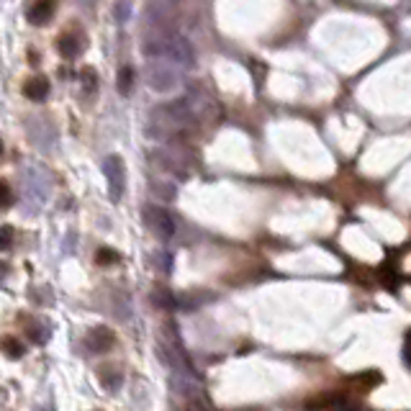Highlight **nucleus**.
I'll use <instances>...</instances> for the list:
<instances>
[{
  "instance_id": "obj_1",
  "label": "nucleus",
  "mask_w": 411,
  "mask_h": 411,
  "mask_svg": "<svg viewBox=\"0 0 411 411\" xmlns=\"http://www.w3.org/2000/svg\"><path fill=\"white\" fill-rule=\"evenodd\" d=\"M142 52L152 59H170L175 67H183V70H193L196 67V52H193L191 42L185 36H155V39H147L142 47Z\"/></svg>"
},
{
  "instance_id": "obj_2",
  "label": "nucleus",
  "mask_w": 411,
  "mask_h": 411,
  "mask_svg": "<svg viewBox=\"0 0 411 411\" xmlns=\"http://www.w3.org/2000/svg\"><path fill=\"white\" fill-rule=\"evenodd\" d=\"M49 196V175L44 167H26L23 172V206L29 213H39Z\"/></svg>"
},
{
  "instance_id": "obj_3",
  "label": "nucleus",
  "mask_w": 411,
  "mask_h": 411,
  "mask_svg": "<svg viewBox=\"0 0 411 411\" xmlns=\"http://www.w3.org/2000/svg\"><path fill=\"white\" fill-rule=\"evenodd\" d=\"M144 80H147V85L157 93H170L180 85V75H177L175 67H170L167 62H160V59L147 64Z\"/></svg>"
},
{
  "instance_id": "obj_4",
  "label": "nucleus",
  "mask_w": 411,
  "mask_h": 411,
  "mask_svg": "<svg viewBox=\"0 0 411 411\" xmlns=\"http://www.w3.org/2000/svg\"><path fill=\"white\" fill-rule=\"evenodd\" d=\"M103 175L108 180V196L114 203H119L124 198V191H126V167H124V160L119 155H111L103 160Z\"/></svg>"
},
{
  "instance_id": "obj_5",
  "label": "nucleus",
  "mask_w": 411,
  "mask_h": 411,
  "mask_svg": "<svg viewBox=\"0 0 411 411\" xmlns=\"http://www.w3.org/2000/svg\"><path fill=\"white\" fill-rule=\"evenodd\" d=\"M170 388L177 398H183L185 404H191V401H203V386L201 381L196 378V373H172L170 378Z\"/></svg>"
},
{
  "instance_id": "obj_6",
  "label": "nucleus",
  "mask_w": 411,
  "mask_h": 411,
  "mask_svg": "<svg viewBox=\"0 0 411 411\" xmlns=\"http://www.w3.org/2000/svg\"><path fill=\"white\" fill-rule=\"evenodd\" d=\"M144 227L152 232L160 239H170L175 234V221L165 208H157V206H147L144 208Z\"/></svg>"
},
{
  "instance_id": "obj_7",
  "label": "nucleus",
  "mask_w": 411,
  "mask_h": 411,
  "mask_svg": "<svg viewBox=\"0 0 411 411\" xmlns=\"http://www.w3.org/2000/svg\"><path fill=\"white\" fill-rule=\"evenodd\" d=\"M114 332L108 329V326H98V329H93L90 334H88V340H85V347L90 350V352H108V350L114 347Z\"/></svg>"
},
{
  "instance_id": "obj_8",
  "label": "nucleus",
  "mask_w": 411,
  "mask_h": 411,
  "mask_svg": "<svg viewBox=\"0 0 411 411\" xmlns=\"http://www.w3.org/2000/svg\"><path fill=\"white\" fill-rule=\"evenodd\" d=\"M52 16H54V0H36L34 6L29 8V21L34 23V26L49 23Z\"/></svg>"
},
{
  "instance_id": "obj_9",
  "label": "nucleus",
  "mask_w": 411,
  "mask_h": 411,
  "mask_svg": "<svg viewBox=\"0 0 411 411\" xmlns=\"http://www.w3.org/2000/svg\"><path fill=\"white\" fill-rule=\"evenodd\" d=\"M23 95L29 100H34V103H42V100L49 98V80L47 78H31L26 85H23Z\"/></svg>"
},
{
  "instance_id": "obj_10",
  "label": "nucleus",
  "mask_w": 411,
  "mask_h": 411,
  "mask_svg": "<svg viewBox=\"0 0 411 411\" xmlns=\"http://www.w3.org/2000/svg\"><path fill=\"white\" fill-rule=\"evenodd\" d=\"M57 52L62 54L64 59H75L78 57V52H80V44H78V36H72V34H62L57 39Z\"/></svg>"
},
{
  "instance_id": "obj_11",
  "label": "nucleus",
  "mask_w": 411,
  "mask_h": 411,
  "mask_svg": "<svg viewBox=\"0 0 411 411\" xmlns=\"http://www.w3.org/2000/svg\"><path fill=\"white\" fill-rule=\"evenodd\" d=\"M134 80H136L134 67L124 64V67L119 70V75H116V88H119L121 95H129V93H131V88H134Z\"/></svg>"
},
{
  "instance_id": "obj_12",
  "label": "nucleus",
  "mask_w": 411,
  "mask_h": 411,
  "mask_svg": "<svg viewBox=\"0 0 411 411\" xmlns=\"http://www.w3.org/2000/svg\"><path fill=\"white\" fill-rule=\"evenodd\" d=\"M0 352L6 355V357H11V360H18V357H23V345L16 337H11V334H6V337H0Z\"/></svg>"
},
{
  "instance_id": "obj_13",
  "label": "nucleus",
  "mask_w": 411,
  "mask_h": 411,
  "mask_svg": "<svg viewBox=\"0 0 411 411\" xmlns=\"http://www.w3.org/2000/svg\"><path fill=\"white\" fill-rule=\"evenodd\" d=\"M98 381H100V386L106 391H111V393L121 388V373L116 368H100Z\"/></svg>"
},
{
  "instance_id": "obj_14",
  "label": "nucleus",
  "mask_w": 411,
  "mask_h": 411,
  "mask_svg": "<svg viewBox=\"0 0 411 411\" xmlns=\"http://www.w3.org/2000/svg\"><path fill=\"white\" fill-rule=\"evenodd\" d=\"M152 301H155V306H160V309H167V311H172V309H177V296L170 291H165V288H155V293H152Z\"/></svg>"
},
{
  "instance_id": "obj_15",
  "label": "nucleus",
  "mask_w": 411,
  "mask_h": 411,
  "mask_svg": "<svg viewBox=\"0 0 411 411\" xmlns=\"http://www.w3.org/2000/svg\"><path fill=\"white\" fill-rule=\"evenodd\" d=\"M16 196H13V188L6 183V180H0V211H8L11 206H13Z\"/></svg>"
},
{
  "instance_id": "obj_16",
  "label": "nucleus",
  "mask_w": 411,
  "mask_h": 411,
  "mask_svg": "<svg viewBox=\"0 0 411 411\" xmlns=\"http://www.w3.org/2000/svg\"><path fill=\"white\" fill-rule=\"evenodd\" d=\"M80 83H83V88H85L88 93L98 90V75H95V70H90V67L80 70Z\"/></svg>"
},
{
  "instance_id": "obj_17",
  "label": "nucleus",
  "mask_w": 411,
  "mask_h": 411,
  "mask_svg": "<svg viewBox=\"0 0 411 411\" xmlns=\"http://www.w3.org/2000/svg\"><path fill=\"white\" fill-rule=\"evenodd\" d=\"M114 16L119 23H126L129 18H131V3H129V0H119L114 6Z\"/></svg>"
},
{
  "instance_id": "obj_18",
  "label": "nucleus",
  "mask_w": 411,
  "mask_h": 411,
  "mask_svg": "<svg viewBox=\"0 0 411 411\" xmlns=\"http://www.w3.org/2000/svg\"><path fill=\"white\" fill-rule=\"evenodd\" d=\"M95 263H98V265L119 263V252H114V249H108V247H100L98 252H95Z\"/></svg>"
},
{
  "instance_id": "obj_19",
  "label": "nucleus",
  "mask_w": 411,
  "mask_h": 411,
  "mask_svg": "<svg viewBox=\"0 0 411 411\" xmlns=\"http://www.w3.org/2000/svg\"><path fill=\"white\" fill-rule=\"evenodd\" d=\"M11 247H13V229L0 227V252H8Z\"/></svg>"
},
{
  "instance_id": "obj_20",
  "label": "nucleus",
  "mask_w": 411,
  "mask_h": 411,
  "mask_svg": "<svg viewBox=\"0 0 411 411\" xmlns=\"http://www.w3.org/2000/svg\"><path fill=\"white\" fill-rule=\"evenodd\" d=\"M6 275H8V265L0 263V278H6Z\"/></svg>"
},
{
  "instance_id": "obj_21",
  "label": "nucleus",
  "mask_w": 411,
  "mask_h": 411,
  "mask_svg": "<svg viewBox=\"0 0 411 411\" xmlns=\"http://www.w3.org/2000/svg\"><path fill=\"white\" fill-rule=\"evenodd\" d=\"M406 360L411 362V337H409V342H406Z\"/></svg>"
},
{
  "instance_id": "obj_22",
  "label": "nucleus",
  "mask_w": 411,
  "mask_h": 411,
  "mask_svg": "<svg viewBox=\"0 0 411 411\" xmlns=\"http://www.w3.org/2000/svg\"><path fill=\"white\" fill-rule=\"evenodd\" d=\"M0 157H3V139H0Z\"/></svg>"
},
{
  "instance_id": "obj_23",
  "label": "nucleus",
  "mask_w": 411,
  "mask_h": 411,
  "mask_svg": "<svg viewBox=\"0 0 411 411\" xmlns=\"http://www.w3.org/2000/svg\"><path fill=\"white\" fill-rule=\"evenodd\" d=\"M167 3H172V6H175V3H180V0H167Z\"/></svg>"
},
{
  "instance_id": "obj_24",
  "label": "nucleus",
  "mask_w": 411,
  "mask_h": 411,
  "mask_svg": "<svg viewBox=\"0 0 411 411\" xmlns=\"http://www.w3.org/2000/svg\"><path fill=\"white\" fill-rule=\"evenodd\" d=\"M83 3H93V0H83Z\"/></svg>"
}]
</instances>
